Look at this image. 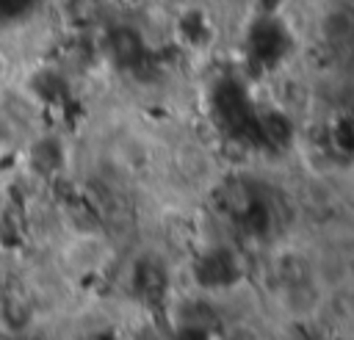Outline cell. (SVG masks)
Returning <instances> with one entry per match:
<instances>
[{
  "label": "cell",
  "instance_id": "obj_2",
  "mask_svg": "<svg viewBox=\"0 0 354 340\" xmlns=\"http://www.w3.org/2000/svg\"><path fill=\"white\" fill-rule=\"evenodd\" d=\"M11 80V58L6 53H0V88H6Z\"/></svg>",
  "mask_w": 354,
  "mask_h": 340
},
{
  "label": "cell",
  "instance_id": "obj_1",
  "mask_svg": "<svg viewBox=\"0 0 354 340\" xmlns=\"http://www.w3.org/2000/svg\"><path fill=\"white\" fill-rule=\"evenodd\" d=\"M61 144L53 138V135H39L36 141H30L28 147V163L33 171L39 174H55L58 166H61Z\"/></svg>",
  "mask_w": 354,
  "mask_h": 340
},
{
  "label": "cell",
  "instance_id": "obj_3",
  "mask_svg": "<svg viewBox=\"0 0 354 340\" xmlns=\"http://www.w3.org/2000/svg\"><path fill=\"white\" fill-rule=\"evenodd\" d=\"M8 135H11V122L0 116V152L8 147Z\"/></svg>",
  "mask_w": 354,
  "mask_h": 340
}]
</instances>
